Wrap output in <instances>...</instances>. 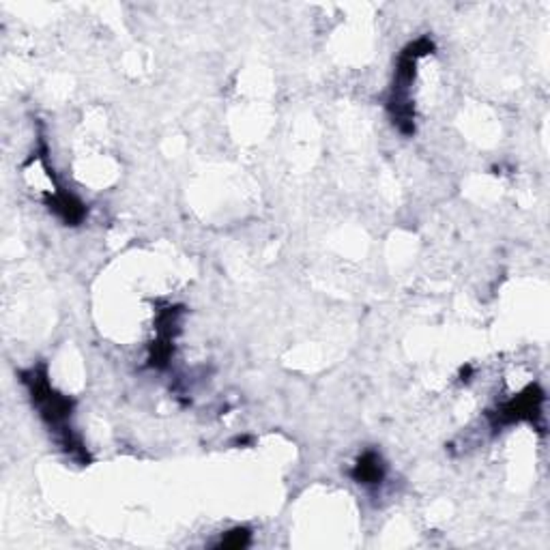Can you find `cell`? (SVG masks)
<instances>
[{"instance_id": "1", "label": "cell", "mask_w": 550, "mask_h": 550, "mask_svg": "<svg viewBox=\"0 0 550 550\" xmlns=\"http://www.w3.org/2000/svg\"><path fill=\"white\" fill-rule=\"evenodd\" d=\"M355 477H357L359 481L363 483H374L383 477V471H381V462L374 454H370L366 456L359 466H357V471H355Z\"/></svg>"}]
</instances>
